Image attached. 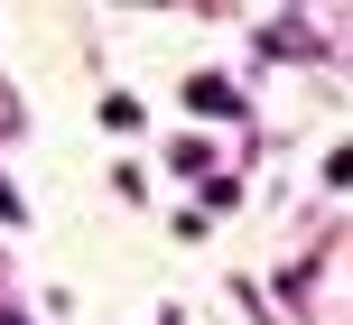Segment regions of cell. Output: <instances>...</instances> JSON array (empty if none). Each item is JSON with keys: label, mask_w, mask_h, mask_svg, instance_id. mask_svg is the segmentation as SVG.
I'll return each instance as SVG.
<instances>
[{"label": "cell", "mask_w": 353, "mask_h": 325, "mask_svg": "<svg viewBox=\"0 0 353 325\" xmlns=\"http://www.w3.org/2000/svg\"><path fill=\"white\" fill-rule=\"evenodd\" d=\"M186 103H195V112H223V121H232V112H242V93H232L223 74H195V84H186Z\"/></svg>", "instance_id": "1"}, {"label": "cell", "mask_w": 353, "mask_h": 325, "mask_svg": "<svg viewBox=\"0 0 353 325\" xmlns=\"http://www.w3.org/2000/svg\"><path fill=\"white\" fill-rule=\"evenodd\" d=\"M0 325H28V316H19V307H10V316H0Z\"/></svg>", "instance_id": "2"}]
</instances>
